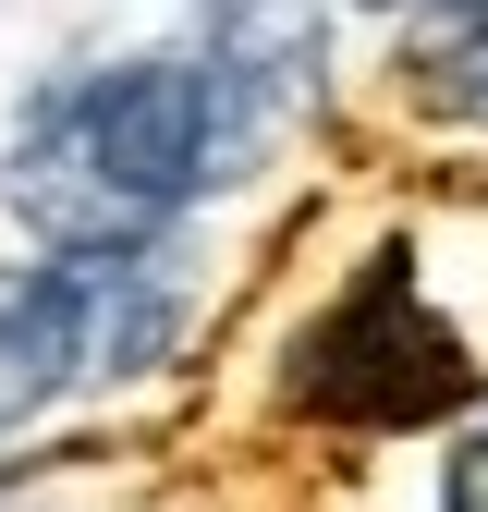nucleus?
<instances>
[{
    "label": "nucleus",
    "instance_id": "nucleus-1",
    "mask_svg": "<svg viewBox=\"0 0 488 512\" xmlns=\"http://www.w3.org/2000/svg\"><path fill=\"white\" fill-rule=\"evenodd\" d=\"M257 122L220 98V74L196 49H147L110 61V74H74L25 110L13 171L0 196L49 256H147L171 208H196L208 183L244 171Z\"/></svg>",
    "mask_w": 488,
    "mask_h": 512
},
{
    "label": "nucleus",
    "instance_id": "nucleus-2",
    "mask_svg": "<svg viewBox=\"0 0 488 512\" xmlns=\"http://www.w3.org/2000/svg\"><path fill=\"white\" fill-rule=\"evenodd\" d=\"M171 354V281L147 256H25L0 269V415Z\"/></svg>",
    "mask_w": 488,
    "mask_h": 512
},
{
    "label": "nucleus",
    "instance_id": "nucleus-3",
    "mask_svg": "<svg viewBox=\"0 0 488 512\" xmlns=\"http://www.w3.org/2000/svg\"><path fill=\"white\" fill-rule=\"evenodd\" d=\"M476 391V354L440 330V317L415 305V269L379 256L318 330L293 354V403L305 415H342V427H427Z\"/></svg>",
    "mask_w": 488,
    "mask_h": 512
},
{
    "label": "nucleus",
    "instance_id": "nucleus-4",
    "mask_svg": "<svg viewBox=\"0 0 488 512\" xmlns=\"http://www.w3.org/2000/svg\"><path fill=\"white\" fill-rule=\"evenodd\" d=\"M196 61L220 74V98L244 122H281L330 86V0H208Z\"/></svg>",
    "mask_w": 488,
    "mask_h": 512
},
{
    "label": "nucleus",
    "instance_id": "nucleus-5",
    "mask_svg": "<svg viewBox=\"0 0 488 512\" xmlns=\"http://www.w3.org/2000/svg\"><path fill=\"white\" fill-rule=\"evenodd\" d=\"M403 86L440 122H488V0H403Z\"/></svg>",
    "mask_w": 488,
    "mask_h": 512
},
{
    "label": "nucleus",
    "instance_id": "nucleus-6",
    "mask_svg": "<svg viewBox=\"0 0 488 512\" xmlns=\"http://www.w3.org/2000/svg\"><path fill=\"white\" fill-rule=\"evenodd\" d=\"M440 512H488V427L452 452V476H440Z\"/></svg>",
    "mask_w": 488,
    "mask_h": 512
}]
</instances>
